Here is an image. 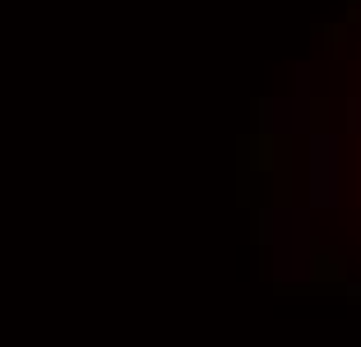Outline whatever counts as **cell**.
<instances>
[{
    "label": "cell",
    "instance_id": "6da1fadb",
    "mask_svg": "<svg viewBox=\"0 0 361 347\" xmlns=\"http://www.w3.org/2000/svg\"><path fill=\"white\" fill-rule=\"evenodd\" d=\"M338 204V135L315 130L310 135V209Z\"/></svg>",
    "mask_w": 361,
    "mask_h": 347
},
{
    "label": "cell",
    "instance_id": "7a4b0ae2",
    "mask_svg": "<svg viewBox=\"0 0 361 347\" xmlns=\"http://www.w3.org/2000/svg\"><path fill=\"white\" fill-rule=\"evenodd\" d=\"M259 241H274V209H259Z\"/></svg>",
    "mask_w": 361,
    "mask_h": 347
},
{
    "label": "cell",
    "instance_id": "3957f363",
    "mask_svg": "<svg viewBox=\"0 0 361 347\" xmlns=\"http://www.w3.org/2000/svg\"><path fill=\"white\" fill-rule=\"evenodd\" d=\"M348 130H357V135H361V97H352V102H348Z\"/></svg>",
    "mask_w": 361,
    "mask_h": 347
},
{
    "label": "cell",
    "instance_id": "277c9868",
    "mask_svg": "<svg viewBox=\"0 0 361 347\" xmlns=\"http://www.w3.org/2000/svg\"><path fill=\"white\" fill-rule=\"evenodd\" d=\"M348 292H352V296H361V283H352V287H348Z\"/></svg>",
    "mask_w": 361,
    "mask_h": 347
}]
</instances>
